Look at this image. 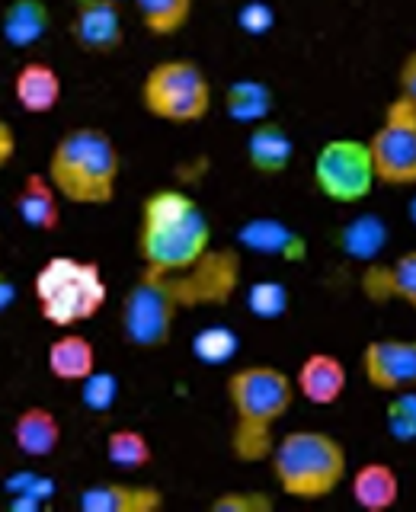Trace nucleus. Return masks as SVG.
<instances>
[{
	"label": "nucleus",
	"instance_id": "obj_1",
	"mask_svg": "<svg viewBox=\"0 0 416 512\" xmlns=\"http://www.w3.org/2000/svg\"><path fill=\"white\" fill-rule=\"evenodd\" d=\"M240 279H244V256L237 247H212L202 260L180 272L141 269L119 311L125 343L135 349H164L186 311H196L202 304L215 308L228 304L237 295Z\"/></svg>",
	"mask_w": 416,
	"mask_h": 512
},
{
	"label": "nucleus",
	"instance_id": "obj_2",
	"mask_svg": "<svg viewBox=\"0 0 416 512\" xmlns=\"http://www.w3.org/2000/svg\"><path fill=\"white\" fill-rule=\"evenodd\" d=\"M212 250V221L183 189H154L141 199L135 253L148 272H180Z\"/></svg>",
	"mask_w": 416,
	"mask_h": 512
},
{
	"label": "nucleus",
	"instance_id": "obj_3",
	"mask_svg": "<svg viewBox=\"0 0 416 512\" xmlns=\"http://www.w3.org/2000/svg\"><path fill=\"white\" fill-rule=\"evenodd\" d=\"M224 394L231 404V455L240 464H260L272 452V429L282 423L295 404L292 375L276 365H240L224 381Z\"/></svg>",
	"mask_w": 416,
	"mask_h": 512
},
{
	"label": "nucleus",
	"instance_id": "obj_4",
	"mask_svg": "<svg viewBox=\"0 0 416 512\" xmlns=\"http://www.w3.org/2000/svg\"><path fill=\"white\" fill-rule=\"evenodd\" d=\"M45 176L61 202H71L77 208H103L116 199L122 151L106 128L77 125L52 144Z\"/></svg>",
	"mask_w": 416,
	"mask_h": 512
},
{
	"label": "nucleus",
	"instance_id": "obj_5",
	"mask_svg": "<svg viewBox=\"0 0 416 512\" xmlns=\"http://www.w3.org/2000/svg\"><path fill=\"white\" fill-rule=\"evenodd\" d=\"M269 471L288 500L317 503L343 487L349 458L343 442L324 429H292L272 442Z\"/></svg>",
	"mask_w": 416,
	"mask_h": 512
},
{
	"label": "nucleus",
	"instance_id": "obj_6",
	"mask_svg": "<svg viewBox=\"0 0 416 512\" xmlns=\"http://www.w3.org/2000/svg\"><path fill=\"white\" fill-rule=\"evenodd\" d=\"M39 317L55 330H74L106 308L109 282L103 266L80 256H52L32 276Z\"/></svg>",
	"mask_w": 416,
	"mask_h": 512
},
{
	"label": "nucleus",
	"instance_id": "obj_7",
	"mask_svg": "<svg viewBox=\"0 0 416 512\" xmlns=\"http://www.w3.org/2000/svg\"><path fill=\"white\" fill-rule=\"evenodd\" d=\"M138 103L148 116L170 125H196L212 112L215 93L205 68L192 58H164L148 68L138 87Z\"/></svg>",
	"mask_w": 416,
	"mask_h": 512
},
{
	"label": "nucleus",
	"instance_id": "obj_8",
	"mask_svg": "<svg viewBox=\"0 0 416 512\" xmlns=\"http://www.w3.org/2000/svg\"><path fill=\"white\" fill-rule=\"evenodd\" d=\"M375 186L404 189L416 183V96H400L384 106L381 125L365 138Z\"/></svg>",
	"mask_w": 416,
	"mask_h": 512
},
{
	"label": "nucleus",
	"instance_id": "obj_9",
	"mask_svg": "<svg viewBox=\"0 0 416 512\" xmlns=\"http://www.w3.org/2000/svg\"><path fill=\"white\" fill-rule=\"evenodd\" d=\"M314 189L336 205H356L372 196L375 173L365 138H330L317 148L311 164Z\"/></svg>",
	"mask_w": 416,
	"mask_h": 512
},
{
	"label": "nucleus",
	"instance_id": "obj_10",
	"mask_svg": "<svg viewBox=\"0 0 416 512\" xmlns=\"http://www.w3.org/2000/svg\"><path fill=\"white\" fill-rule=\"evenodd\" d=\"M362 378L378 394L407 391L416 384V343L404 336H378L362 349Z\"/></svg>",
	"mask_w": 416,
	"mask_h": 512
},
{
	"label": "nucleus",
	"instance_id": "obj_11",
	"mask_svg": "<svg viewBox=\"0 0 416 512\" xmlns=\"http://www.w3.org/2000/svg\"><path fill=\"white\" fill-rule=\"evenodd\" d=\"M71 39L80 52L93 58H109L125 45L122 4L116 0H74Z\"/></svg>",
	"mask_w": 416,
	"mask_h": 512
},
{
	"label": "nucleus",
	"instance_id": "obj_12",
	"mask_svg": "<svg viewBox=\"0 0 416 512\" xmlns=\"http://www.w3.org/2000/svg\"><path fill=\"white\" fill-rule=\"evenodd\" d=\"M237 247L247 253H263L282 263H304L308 260V237L295 231L292 224L272 215H256L237 228Z\"/></svg>",
	"mask_w": 416,
	"mask_h": 512
},
{
	"label": "nucleus",
	"instance_id": "obj_13",
	"mask_svg": "<svg viewBox=\"0 0 416 512\" xmlns=\"http://www.w3.org/2000/svg\"><path fill=\"white\" fill-rule=\"evenodd\" d=\"M359 292L372 304L404 301L416 308V250H407L394 260H372L362 266Z\"/></svg>",
	"mask_w": 416,
	"mask_h": 512
},
{
	"label": "nucleus",
	"instance_id": "obj_14",
	"mask_svg": "<svg viewBox=\"0 0 416 512\" xmlns=\"http://www.w3.org/2000/svg\"><path fill=\"white\" fill-rule=\"evenodd\" d=\"M167 496L154 484H132V480H100L77 493L80 512H160Z\"/></svg>",
	"mask_w": 416,
	"mask_h": 512
},
{
	"label": "nucleus",
	"instance_id": "obj_15",
	"mask_svg": "<svg viewBox=\"0 0 416 512\" xmlns=\"http://www.w3.org/2000/svg\"><path fill=\"white\" fill-rule=\"evenodd\" d=\"M295 394H301L314 407H330L346 394L349 384V368L336 352H308L301 359L298 372L292 378Z\"/></svg>",
	"mask_w": 416,
	"mask_h": 512
},
{
	"label": "nucleus",
	"instance_id": "obj_16",
	"mask_svg": "<svg viewBox=\"0 0 416 512\" xmlns=\"http://www.w3.org/2000/svg\"><path fill=\"white\" fill-rule=\"evenodd\" d=\"M64 96V84L55 64L42 58H29L13 71V100L29 116H48L55 112Z\"/></svg>",
	"mask_w": 416,
	"mask_h": 512
},
{
	"label": "nucleus",
	"instance_id": "obj_17",
	"mask_svg": "<svg viewBox=\"0 0 416 512\" xmlns=\"http://www.w3.org/2000/svg\"><path fill=\"white\" fill-rule=\"evenodd\" d=\"M61 205L64 202L55 192V186L48 183V176L39 170H29L13 196L16 218H20L29 231H39V234H55L61 228Z\"/></svg>",
	"mask_w": 416,
	"mask_h": 512
},
{
	"label": "nucleus",
	"instance_id": "obj_18",
	"mask_svg": "<svg viewBox=\"0 0 416 512\" xmlns=\"http://www.w3.org/2000/svg\"><path fill=\"white\" fill-rule=\"evenodd\" d=\"M244 154L253 173L260 176H279L292 167L295 160V141L285 132V125L276 119L256 122L250 125V132L244 138Z\"/></svg>",
	"mask_w": 416,
	"mask_h": 512
},
{
	"label": "nucleus",
	"instance_id": "obj_19",
	"mask_svg": "<svg viewBox=\"0 0 416 512\" xmlns=\"http://www.w3.org/2000/svg\"><path fill=\"white\" fill-rule=\"evenodd\" d=\"M10 436H13V448L20 452L23 458H48L58 452L61 445V420L58 416L42 407V404H32L26 410L16 413V420L10 426Z\"/></svg>",
	"mask_w": 416,
	"mask_h": 512
},
{
	"label": "nucleus",
	"instance_id": "obj_20",
	"mask_svg": "<svg viewBox=\"0 0 416 512\" xmlns=\"http://www.w3.org/2000/svg\"><path fill=\"white\" fill-rule=\"evenodd\" d=\"M349 477V474H346ZM352 503L365 512H388L400 500V477L391 464L384 461H365L349 477Z\"/></svg>",
	"mask_w": 416,
	"mask_h": 512
},
{
	"label": "nucleus",
	"instance_id": "obj_21",
	"mask_svg": "<svg viewBox=\"0 0 416 512\" xmlns=\"http://www.w3.org/2000/svg\"><path fill=\"white\" fill-rule=\"evenodd\" d=\"M45 365L52 378L64 384H80L96 368V346L90 336L64 330L61 336H55V340L48 343Z\"/></svg>",
	"mask_w": 416,
	"mask_h": 512
},
{
	"label": "nucleus",
	"instance_id": "obj_22",
	"mask_svg": "<svg viewBox=\"0 0 416 512\" xmlns=\"http://www.w3.org/2000/svg\"><path fill=\"white\" fill-rule=\"evenodd\" d=\"M52 29V10L45 0H10L0 13V36L13 48L39 45Z\"/></svg>",
	"mask_w": 416,
	"mask_h": 512
},
{
	"label": "nucleus",
	"instance_id": "obj_23",
	"mask_svg": "<svg viewBox=\"0 0 416 512\" xmlns=\"http://www.w3.org/2000/svg\"><path fill=\"white\" fill-rule=\"evenodd\" d=\"M224 112H228V119L247 128L256 122H266L276 112V90L260 77L231 80L228 90H224Z\"/></svg>",
	"mask_w": 416,
	"mask_h": 512
},
{
	"label": "nucleus",
	"instance_id": "obj_24",
	"mask_svg": "<svg viewBox=\"0 0 416 512\" xmlns=\"http://www.w3.org/2000/svg\"><path fill=\"white\" fill-rule=\"evenodd\" d=\"M384 244H388V224L378 215H352L340 231H336V247L343 250V256L356 263H372L381 256Z\"/></svg>",
	"mask_w": 416,
	"mask_h": 512
},
{
	"label": "nucleus",
	"instance_id": "obj_25",
	"mask_svg": "<svg viewBox=\"0 0 416 512\" xmlns=\"http://www.w3.org/2000/svg\"><path fill=\"white\" fill-rule=\"evenodd\" d=\"M106 461L125 474L144 471L154 464V445L135 426H116L106 436Z\"/></svg>",
	"mask_w": 416,
	"mask_h": 512
},
{
	"label": "nucleus",
	"instance_id": "obj_26",
	"mask_svg": "<svg viewBox=\"0 0 416 512\" xmlns=\"http://www.w3.org/2000/svg\"><path fill=\"white\" fill-rule=\"evenodd\" d=\"M196 0H135L141 26L157 39H173L186 29Z\"/></svg>",
	"mask_w": 416,
	"mask_h": 512
},
{
	"label": "nucleus",
	"instance_id": "obj_27",
	"mask_svg": "<svg viewBox=\"0 0 416 512\" xmlns=\"http://www.w3.org/2000/svg\"><path fill=\"white\" fill-rule=\"evenodd\" d=\"M247 311L256 317V320H279L288 314L292 308V295H288V288L282 282H272V279H260L247 288Z\"/></svg>",
	"mask_w": 416,
	"mask_h": 512
},
{
	"label": "nucleus",
	"instance_id": "obj_28",
	"mask_svg": "<svg viewBox=\"0 0 416 512\" xmlns=\"http://www.w3.org/2000/svg\"><path fill=\"white\" fill-rule=\"evenodd\" d=\"M237 333L231 327H221V324H212L199 330L192 336V356H196L202 365H224L234 359L237 352Z\"/></svg>",
	"mask_w": 416,
	"mask_h": 512
},
{
	"label": "nucleus",
	"instance_id": "obj_29",
	"mask_svg": "<svg viewBox=\"0 0 416 512\" xmlns=\"http://www.w3.org/2000/svg\"><path fill=\"white\" fill-rule=\"evenodd\" d=\"M384 426H388L391 439L397 445H410L416 439V394H413V388L391 394L388 410H384Z\"/></svg>",
	"mask_w": 416,
	"mask_h": 512
},
{
	"label": "nucleus",
	"instance_id": "obj_30",
	"mask_svg": "<svg viewBox=\"0 0 416 512\" xmlns=\"http://www.w3.org/2000/svg\"><path fill=\"white\" fill-rule=\"evenodd\" d=\"M119 391H122L119 378L112 372H100V368H93V372L80 381V400H84V407L90 413H109L116 407Z\"/></svg>",
	"mask_w": 416,
	"mask_h": 512
},
{
	"label": "nucleus",
	"instance_id": "obj_31",
	"mask_svg": "<svg viewBox=\"0 0 416 512\" xmlns=\"http://www.w3.org/2000/svg\"><path fill=\"white\" fill-rule=\"evenodd\" d=\"M212 512H276V493L266 490H224L208 503Z\"/></svg>",
	"mask_w": 416,
	"mask_h": 512
},
{
	"label": "nucleus",
	"instance_id": "obj_32",
	"mask_svg": "<svg viewBox=\"0 0 416 512\" xmlns=\"http://www.w3.org/2000/svg\"><path fill=\"white\" fill-rule=\"evenodd\" d=\"M237 26L247 36H266V32L276 26V10H272L266 0H250L237 10Z\"/></svg>",
	"mask_w": 416,
	"mask_h": 512
},
{
	"label": "nucleus",
	"instance_id": "obj_33",
	"mask_svg": "<svg viewBox=\"0 0 416 512\" xmlns=\"http://www.w3.org/2000/svg\"><path fill=\"white\" fill-rule=\"evenodd\" d=\"M16 148H20V138H16V128L0 116V170H7L16 157Z\"/></svg>",
	"mask_w": 416,
	"mask_h": 512
},
{
	"label": "nucleus",
	"instance_id": "obj_34",
	"mask_svg": "<svg viewBox=\"0 0 416 512\" xmlns=\"http://www.w3.org/2000/svg\"><path fill=\"white\" fill-rule=\"evenodd\" d=\"M397 93L400 96H416V52H407L397 68Z\"/></svg>",
	"mask_w": 416,
	"mask_h": 512
},
{
	"label": "nucleus",
	"instance_id": "obj_35",
	"mask_svg": "<svg viewBox=\"0 0 416 512\" xmlns=\"http://www.w3.org/2000/svg\"><path fill=\"white\" fill-rule=\"evenodd\" d=\"M13 301H16V282L0 269V314H7Z\"/></svg>",
	"mask_w": 416,
	"mask_h": 512
},
{
	"label": "nucleus",
	"instance_id": "obj_36",
	"mask_svg": "<svg viewBox=\"0 0 416 512\" xmlns=\"http://www.w3.org/2000/svg\"><path fill=\"white\" fill-rule=\"evenodd\" d=\"M116 4H122V0H116Z\"/></svg>",
	"mask_w": 416,
	"mask_h": 512
}]
</instances>
